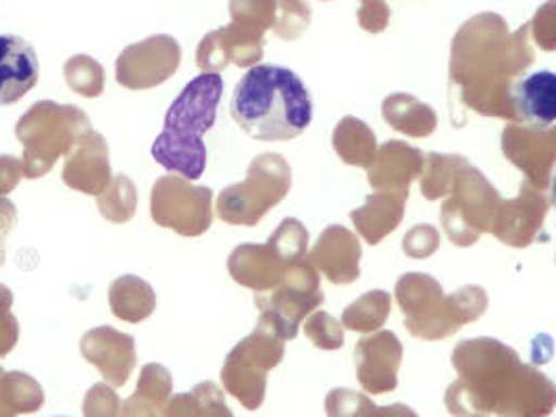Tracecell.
<instances>
[{
	"label": "cell",
	"instance_id": "1",
	"mask_svg": "<svg viewBox=\"0 0 556 417\" xmlns=\"http://www.w3.org/2000/svg\"><path fill=\"white\" fill-rule=\"evenodd\" d=\"M453 365L460 376L446 394L453 416L546 417L555 407V384L501 340H463Z\"/></svg>",
	"mask_w": 556,
	"mask_h": 417
},
{
	"label": "cell",
	"instance_id": "2",
	"mask_svg": "<svg viewBox=\"0 0 556 417\" xmlns=\"http://www.w3.org/2000/svg\"><path fill=\"white\" fill-rule=\"evenodd\" d=\"M236 124L261 142H286L313 122V99L303 79L281 65H254L238 81L231 104Z\"/></svg>",
	"mask_w": 556,
	"mask_h": 417
},
{
	"label": "cell",
	"instance_id": "3",
	"mask_svg": "<svg viewBox=\"0 0 556 417\" xmlns=\"http://www.w3.org/2000/svg\"><path fill=\"white\" fill-rule=\"evenodd\" d=\"M224 78L203 72L188 81L165 115L163 131L152 144L154 161L167 172L192 182L206 169L203 136L215 126Z\"/></svg>",
	"mask_w": 556,
	"mask_h": 417
},
{
	"label": "cell",
	"instance_id": "4",
	"mask_svg": "<svg viewBox=\"0 0 556 417\" xmlns=\"http://www.w3.org/2000/svg\"><path fill=\"white\" fill-rule=\"evenodd\" d=\"M92 130L90 117L74 104L40 101L27 109L15 134L24 144V176L42 178L61 156H67L77 140Z\"/></svg>",
	"mask_w": 556,
	"mask_h": 417
},
{
	"label": "cell",
	"instance_id": "5",
	"mask_svg": "<svg viewBox=\"0 0 556 417\" xmlns=\"http://www.w3.org/2000/svg\"><path fill=\"white\" fill-rule=\"evenodd\" d=\"M292 186V169L278 153H265L253 159L247 178L222 190L217 199V215L229 226H256L269 208L279 205Z\"/></svg>",
	"mask_w": 556,
	"mask_h": 417
},
{
	"label": "cell",
	"instance_id": "6",
	"mask_svg": "<svg viewBox=\"0 0 556 417\" xmlns=\"http://www.w3.org/2000/svg\"><path fill=\"white\" fill-rule=\"evenodd\" d=\"M503 197L478 167L465 165L456 174L442 205V226L455 247H471L492 230Z\"/></svg>",
	"mask_w": 556,
	"mask_h": 417
},
{
	"label": "cell",
	"instance_id": "7",
	"mask_svg": "<svg viewBox=\"0 0 556 417\" xmlns=\"http://www.w3.org/2000/svg\"><path fill=\"white\" fill-rule=\"evenodd\" d=\"M326 303L319 271L306 261H296L281 278L278 287L254 294L261 312L258 321L271 326L281 340H294L304 319Z\"/></svg>",
	"mask_w": 556,
	"mask_h": 417
},
{
	"label": "cell",
	"instance_id": "8",
	"mask_svg": "<svg viewBox=\"0 0 556 417\" xmlns=\"http://www.w3.org/2000/svg\"><path fill=\"white\" fill-rule=\"evenodd\" d=\"M283 359V340L276 330L263 321H256L251 337L233 346L228 362L222 369L224 384L247 409H258L265 399L267 371Z\"/></svg>",
	"mask_w": 556,
	"mask_h": 417
},
{
	"label": "cell",
	"instance_id": "9",
	"mask_svg": "<svg viewBox=\"0 0 556 417\" xmlns=\"http://www.w3.org/2000/svg\"><path fill=\"white\" fill-rule=\"evenodd\" d=\"M394 292L405 313V326L415 339H448L463 328L448 294H444L440 282L428 274H405L396 282Z\"/></svg>",
	"mask_w": 556,
	"mask_h": 417
},
{
	"label": "cell",
	"instance_id": "10",
	"mask_svg": "<svg viewBox=\"0 0 556 417\" xmlns=\"http://www.w3.org/2000/svg\"><path fill=\"white\" fill-rule=\"evenodd\" d=\"M151 215L156 226L179 236H203L213 224V190L181 176H163L152 186Z\"/></svg>",
	"mask_w": 556,
	"mask_h": 417
},
{
	"label": "cell",
	"instance_id": "11",
	"mask_svg": "<svg viewBox=\"0 0 556 417\" xmlns=\"http://www.w3.org/2000/svg\"><path fill=\"white\" fill-rule=\"evenodd\" d=\"M503 153L523 172L526 182L542 192L551 190L556 159L555 126L533 128L517 122L508 124L503 131Z\"/></svg>",
	"mask_w": 556,
	"mask_h": 417
},
{
	"label": "cell",
	"instance_id": "12",
	"mask_svg": "<svg viewBox=\"0 0 556 417\" xmlns=\"http://www.w3.org/2000/svg\"><path fill=\"white\" fill-rule=\"evenodd\" d=\"M551 211V199L546 192L533 188L531 184H521V190L515 199L503 201L492 224V235L503 244L513 249H526L538 242L544 232V222Z\"/></svg>",
	"mask_w": 556,
	"mask_h": 417
},
{
	"label": "cell",
	"instance_id": "13",
	"mask_svg": "<svg viewBox=\"0 0 556 417\" xmlns=\"http://www.w3.org/2000/svg\"><path fill=\"white\" fill-rule=\"evenodd\" d=\"M179 49L172 38H151L129 47L117 61V81L129 90H149L176 74Z\"/></svg>",
	"mask_w": 556,
	"mask_h": 417
},
{
	"label": "cell",
	"instance_id": "14",
	"mask_svg": "<svg viewBox=\"0 0 556 417\" xmlns=\"http://www.w3.org/2000/svg\"><path fill=\"white\" fill-rule=\"evenodd\" d=\"M276 238L269 236L265 244H240L228 260L229 276L240 287L254 292H267L278 287L283 274L296 263Z\"/></svg>",
	"mask_w": 556,
	"mask_h": 417
},
{
	"label": "cell",
	"instance_id": "15",
	"mask_svg": "<svg viewBox=\"0 0 556 417\" xmlns=\"http://www.w3.org/2000/svg\"><path fill=\"white\" fill-rule=\"evenodd\" d=\"M356 374L367 392L381 394L399 387V367L403 362V344L394 332L376 330L358 340L354 349Z\"/></svg>",
	"mask_w": 556,
	"mask_h": 417
},
{
	"label": "cell",
	"instance_id": "16",
	"mask_svg": "<svg viewBox=\"0 0 556 417\" xmlns=\"http://www.w3.org/2000/svg\"><path fill=\"white\" fill-rule=\"evenodd\" d=\"M79 351L88 364L99 367L111 387H124L136 367V342L124 332L109 326L94 328L84 334Z\"/></svg>",
	"mask_w": 556,
	"mask_h": 417
},
{
	"label": "cell",
	"instance_id": "17",
	"mask_svg": "<svg viewBox=\"0 0 556 417\" xmlns=\"http://www.w3.org/2000/svg\"><path fill=\"white\" fill-rule=\"evenodd\" d=\"M361 242L344 226L326 228L306 261L321 271L331 285H353L361 276Z\"/></svg>",
	"mask_w": 556,
	"mask_h": 417
},
{
	"label": "cell",
	"instance_id": "18",
	"mask_svg": "<svg viewBox=\"0 0 556 417\" xmlns=\"http://www.w3.org/2000/svg\"><path fill=\"white\" fill-rule=\"evenodd\" d=\"M113 180L109 147L99 131H86L65 159L63 182L72 190L99 197Z\"/></svg>",
	"mask_w": 556,
	"mask_h": 417
},
{
	"label": "cell",
	"instance_id": "19",
	"mask_svg": "<svg viewBox=\"0 0 556 417\" xmlns=\"http://www.w3.org/2000/svg\"><path fill=\"white\" fill-rule=\"evenodd\" d=\"M426 155L401 140H390L378 147L374 165L367 169V180L378 192L408 197L410 184L421 176Z\"/></svg>",
	"mask_w": 556,
	"mask_h": 417
},
{
	"label": "cell",
	"instance_id": "20",
	"mask_svg": "<svg viewBox=\"0 0 556 417\" xmlns=\"http://www.w3.org/2000/svg\"><path fill=\"white\" fill-rule=\"evenodd\" d=\"M40 63L34 47L15 34L0 36V106L20 103L38 84Z\"/></svg>",
	"mask_w": 556,
	"mask_h": 417
},
{
	"label": "cell",
	"instance_id": "21",
	"mask_svg": "<svg viewBox=\"0 0 556 417\" xmlns=\"http://www.w3.org/2000/svg\"><path fill=\"white\" fill-rule=\"evenodd\" d=\"M513 113L517 124L553 128L556 119V76L551 70L535 72L515 84Z\"/></svg>",
	"mask_w": 556,
	"mask_h": 417
},
{
	"label": "cell",
	"instance_id": "22",
	"mask_svg": "<svg viewBox=\"0 0 556 417\" xmlns=\"http://www.w3.org/2000/svg\"><path fill=\"white\" fill-rule=\"evenodd\" d=\"M406 199L408 197L392 192L369 194L365 205L351 213L358 236L369 244H380L386 236L392 235L401 226L405 217Z\"/></svg>",
	"mask_w": 556,
	"mask_h": 417
},
{
	"label": "cell",
	"instance_id": "23",
	"mask_svg": "<svg viewBox=\"0 0 556 417\" xmlns=\"http://www.w3.org/2000/svg\"><path fill=\"white\" fill-rule=\"evenodd\" d=\"M381 115L392 130L410 138H428L438 128V117L430 104L405 92L390 94L381 103Z\"/></svg>",
	"mask_w": 556,
	"mask_h": 417
},
{
	"label": "cell",
	"instance_id": "24",
	"mask_svg": "<svg viewBox=\"0 0 556 417\" xmlns=\"http://www.w3.org/2000/svg\"><path fill=\"white\" fill-rule=\"evenodd\" d=\"M331 142L338 156L346 165H354V167L369 169L378 155L376 134L365 122L356 119L353 115H346L338 122Z\"/></svg>",
	"mask_w": 556,
	"mask_h": 417
},
{
	"label": "cell",
	"instance_id": "25",
	"mask_svg": "<svg viewBox=\"0 0 556 417\" xmlns=\"http://www.w3.org/2000/svg\"><path fill=\"white\" fill-rule=\"evenodd\" d=\"M109 305L117 319L140 324L154 312L156 294L147 280L127 274L109 288Z\"/></svg>",
	"mask_w": 556,
	"mask_h": 417
},
{
	"label": "cell",
	"instance_id": "26",
	"mask_svg": "<svg viewBox=\"0 0 556 417\" xmlns=\"http://www.w3.org/2000/svg\"><path fill=\"white\" fill-rule=\"evenodd\" d=\"M165 417H233L217 384L203 382L188 394H176L165 403Z\"/></svg>",
	"mask_w": 556,
	"mask_h": 417
},
{
	"label": "cell",
	"instance_id": "27",
	"mask_svg": "<svg viewBox=\"0 0 556 417\" xmlns=\"http://www.w3.org/2000/svg\"><path fill=\"white\" fill-rule=\"evenodd\" d=\"M45 405L42 387L24 371H4L0 376V412L13 416L34 414Z\"/></svg>",
	"mask_w": 556,
	"mask_h": 417
},
{
	"label": "cell",
	"instance_id": "28",
	"mask_svg": "<svg viewBox=\"0 0 556 417\" xmlns=\"http://www.w3.org/2000/svg\"><path fill=\"white\" fill-rule=\"evenodd\" d=\"M390 309L392 296L386 290H369L344 309L342 326L353 332L371 334L386 324V319L390 317Z\"/></svg>",
	"mask_w": 556,
	"mask_h": 417
},
{
	"label": "cell",
	"instance_id": "29",
	"mask_svg": "<svg viewBox=\"0 0 556 417\" xmlns=\"http://www.w3.org/2000/svg\"><path fill=\"white\" fill-rule=\"evenodd\" d=\"M469 161L460 155H442V153H430L426 155V163L421 169V194L428 201H440L448 197L456 174L460 167H465Z\"/></svg>",
	"mask_w": 556,
	"mask_h": 417
},
{
	"label": "cell",
	"instance_id": "30",
	"mask_svg": "<svg viewBox=\"0 0 556 417\" xmlns=\"http://www.w3.org/2000/svg\"><path fill=\"white\" fill-rule=\"evenodd\" d=\"M329 417H419L406 405L378 407L367 396L349 389H336L328 396Z\"/></svg>",
	"mask_w": 556,
	"mask_h": 417
},
{
	"label": "cell",
	"instance_id": "31",
	"mask_svg": "<svg viewBox=\"0 0 556 417\" xmlns=\"http://www.w3.org/2000/svg\"><path fill=\"white\" fill-rule=\"evenodd\" d=\"M97 199L102 217L113 224H126L138 207L136 186L124 174L115 176Z\"/></svg>",
	"mask_w": 556,
	"mask_h": 417
},
{
	"label": "cell",
	"instance_id": "32",
	"mask_svg": "<svg viewBox=\"0 0 556 417\" xmlns=\"http://www.w3.org/2000/svg\"><path fill=\"white\" fill-rule=\"evenodd\" d=\"M65 79L74 92L86 99L101 97L104 88V72L90 56H74L65 65Z\"/></svg>",
	"mask_w": 556,
	"mask_h": 417
},
{
	"label": "cell",
	"instance_id": "33",
	"mask_svg": "<svg viewBox=\"0 0 556 417\" xmlns=\"http://www.w3.org/2000/svg\"><path fill=\"white\" fill-rule=\"evenodd\" d=\"M304 334L324 351H336L344 344V326L328 312L311 313L304 319Z\"/></svg>",
	"mask_w": 556,
	"mask_h": 417
},
{
	"label": "cell",
	"instance_id": "34",
	"mask_svg": "<svg viewBox=\"0 0 556 417\" xmlns=\"http://www.w3.org/2000/svg\"><path fill=\"white\" fill-rule=\"evenodd\" d=\"M172 392V376L163 365L149 364L142 367L136 394L147 399L154 407H165Z\"/></svg>",
	"mask_w": 556,
	"mask_h": 417
},
{
	"label": "cell",
	"instance_id": "35",
	"mask_svg": "<svg viewBox=\"0 0 556 417\" xmlns=\"http://www.w3.org/2000/svg\"><path fill=\"white\" fill-rule=\"evenodd\" d=\"M440 249V232L430 224L410 228L403 240V251L410 260H428Z\"/></svg>",
	"mask_w": 556,
	"mask_h": 417
},
{
	"label": "cell",
	"instance_id": "36",
	"mask_svg": "<svg viewBox=\"0 0 556 417\" xmlns=\"http://www.w3.org/2000/svg\"><path fill=\"white\" fill-rule=\"evenodd\" d=\"M13 292L4 285H0V357L9 355L20 340V324L17 317L11 313Z\"/></svg>",
	"mask_w": 556,
	"mask_h": 417
},
{
	"label": "cell",
	"instance_id": "37",
	"mask_svg": "<svg viewBox=\"0 0 556 417\" xmlns=\"http://www.w3.org/2000/svg\"><path fill=\"white\" fill-rule=\"evenodd\" d=\"M122 401L106 384H94L84 399V416L117 417Z\"/></svg>",
	"mask_w": 556,
	"mask_h": 417
},
{
	"label": "cell",
	"instance_id": "38",
	"mask_svg": "<svg viewBox=\"0 0 556 417\" xmlns=\"http://www.w3.org/2000/svg\"><path fill=\"white\" fill-rule=\"evenodd\" d=\"M24 178V165L11 155L0 156V197L9 194Z\"/></svg>",
	"mask_w": 556,
	"mask_h": 417
},
{
	"label": "cell",
	"instance_id": "39",
	"mask_svg": "<svg viewBox=\"0 0 556 417\" xmlns=\"http://www.w3.org/2000/svg\"><path fill=\"white\" fill-rule=\"evenodd\" d=\"M17 222V208L9 201L0 197V265L4 263V249H7V236L13 230Z\"/></svg>",
	"mask_w": 556,
	"mask_h": 417
},
{
	"label": "cell",
	"instance_id": "40",
	"mask_svg": "<svg viewBox=\"0 0 556 417\" xmlns=\"http://www.w3.org/2000/svg\"><path fill=\"white\" fill-rule=\"evenodd\" d=\"M117 417H159L156 416V407L149 403L147 399H142V396H138V394H134V396H129L127 401L122 403V407H119V414Z\"/></svg>",
	"mask_w": 556,
	"mask_h": 417
},
{
	"label": "cell",
	"instance_id": "41",
	"mask_svg": "<svg viewBox=\"0 0 556 417\" xmlns=\"http://www.w3.org/2000/svg\"><path fill=\"white\" fill-rule=\"evenodd\" d=\"M0 417H15L13 414H7V412H0Z\"/></svg>",
	"mask_w": 556,
	"mask_h": 417
},
{
	"label": "cell",
	"instance_id": "42",
	"mask_svg": "<svg viewBox=\"0 0 556 417\" xmlns=\"http://www.w3.org/2000/svg\"><path fill=\"white\" fill-rule=\"evenodd\" d=\"M2 374H4V369H2V367H0V376H2Z\"/></svg>",
	"mask_w": 556,
	"mask_h": 417
}]
</instances>
